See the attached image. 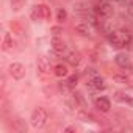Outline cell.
<instances>
[{"mask_svg":"<svg viewBox=\"0 0 133 133\" xmlns=\"http://www.w3.org/2000/svg\"><path fill=\"white\" fill-rule=\"evenodd\" d=\"M108 41L111 44V47L114 49H122L125 45H128L131 42V33L125 28H117V30H111V33L108 35Z\"/></svg>","mask_w":133,"mask_h":133,"instance_id":"6da1fadb","label":"cell"},{"mask_svg":"<svg viewBox=\"0 0 133 133\" xmlns=\"http://www.w3.org/2000/svg\"><path fill=\"white\" fill-rule=\"evenodd\" d=\"M47 121H49V111H47L45 108L38 107V108L33 110V113H31V116H30V124H31L35 128H42V127H45Z\"/></svg>","mask_w":133,"mask_h":133,"instance_id":"7a4b0ae2","label":"cell"},{"mask_svg":"<svg viewBox=\"0 0 133 133\" xmlns=\"http://www.w3.org/2000/svg\"><path fill=\"white\" fill-rule=\"evenodd\" d=\"M94 13H96V17H97V19H110V17L114 14V8H113L111 3L102 2V3H99V5L94 8Z\"/></svg>","mask_w":133,"mask_h":133,"instance_id":"3957f363","label":"cell"},{"mask_svg":"<svg viewBox=\"0 0 133 133\" xmlns=\"http://www.w3.org/2000/svg\"><path fill=\"white\" fill-rule=\"evenodd\" d=\"M86 83H88V86H89L92 91H97V92L107 89V83H105L103 77H100L99 74H96V75H92V77H88V82H86Z\"/></svg>","mask_w":133,"mask_h":133,"instance_id":"277c9868","label":"cell"},{"mask_svg":"<svg viewBox=\"0 0 133 133\" xmlns=\"http://www.w3.org/2000/svg\"><path fill=\"white\" fill-rule=\"evenodd\" d=\"M33 17L36 19H41V21H50V17H52V11H50V8L47 6V5H44V3H41V5H36L35 6V11H33Z\"/></svg>","mask_w":133,"mask_h":133,"instance_id":"5b68a950","label":"cell"},{"mask_svg":"<svg viewBox=\"0 0 133 133\" xmlns=\"http://www.w3.org/2000/svg\"><path fill=\"white\" fill-rule=\"evenodd\" d=\"M8 72L14 80H22L25 77V66L21 63H11L8 68Z\"/></svg>","mask_w":133,"mask_h":133,"instance_id":"8992f818","label":"cell"},{"mask_svg":"<svg viewBox=\"0 0 133 133\" xmlns=\"http://www.w3.org/2000/svg\"><path fill=\"white\" fill-rule=\"evenodd\" d=\"M114 61H116V64L119 66V68H122L125 71L127 69H133V58H130V55H127V53H117Z\"/></svg>","mask_w":133,"mask_h":133,"instance_id":"52a82bcc","label":"cell"},{"mask_svg":"<svg viewBox=\"0 0 133 133\" xmlns=\"http://www.w3.org/2000/svg\"><path fill=\"white\" fill-rule=\"evenodd\" d=\"M74 28H75V31L80 36H85V38H91L92 36V27L88 22H77L74 25Z\"/></svg>","mask_w":133,"mask_h":133,"instance_id":"ba28073f","label":"cell"},{"mask_svg":"<svg viewBox=\"0 0 133 133\" xmlns=\"http://www.w3.org/2000/svg\"><path fill=\"white\" fill-rule=\"evenodd\" d=\"M66 61H68V64H71L72 68H78V66L82 64V61H83V58H82L80 52L72 50V52H69L68 55H66Z\"/></svg>","mask_w":133,"mask_h":133,"instance_id":"9c48e42d","label":"cell"},{"mask_svg":"<svg viewBox=\"0 0 133 133\" xmlns=\"http://www.w3.org/2000/svg\"><path fill=\"white\" fill-rule=\"evenodd\" d=\"M94 105H96V108H97L99 111H102V113H108V111L111 110V102H110L108 97H97V99L94 100Z\"/></svg>","mask_w":133,"mask_h":133,"instance_id":"30bf717a","label":"cell"},{"mask_svg":"<svg viewBox=\"0 0 133 133\" xmlns=\"http://www.w3.org/2000/svg\"><path fill=\"white\" fill-rule=\"evenodd\" d=\"M50 44H52V49H53L56 53H63V52L66 50V42H64L63 38H59V36H53Z\"/></svg>","mask_w":133,"mask_h":133,"instance_id":"8fae6325","label":"cell"},{"mask_svg":"<svg viewBox=\"0 0 133 133\" xmlns=\"http://www.w3.org/2000/svg\"><path fill=\"white\" fill-rule=\"evenodd\" d=\"M114 100L119 102V103H125V105H133V99L127 94V92H122V91H117L114 92Z\"/></svg>","mask_w":133,"mask_h":133,"instance_id":"7c38bea8","label":"cell"},{"mask_svg":"<svg viewBox=\"0 0 133 133\" xmlns=\"http://www.w3.org/2000/svg\"><path fill=\"white\" fill-rule=\"evenodd\" d=\"M53 74L56 77H68L69 75V69H68V64H64V63H58L55 64V68H53Z\"/></svg>","mask_w":133,"mask_h":133,"instance_id":"4fadbf2b","label":"cell"},{"mask_svg":"<svg viewBox=\"0 0 133 133\" xmlns=\"http://www.w3.org/2000/svg\"><path fill=\"white\" fill-rule=\"evenodd\" d=\"M49 69H50V64H49L47 58L45 56H39L38 58V72L41 75H45L49 72Z\"/></svg>","mask_w":133,"mask_h":133,"instance_id":"5bb4252c","label":"cell"},{"mask_svg":"<svg viewBox=\"0 0 133 133\" xmlns=\"http://www.w3.org/2000/svg\"><path fill=\"white\" fill-rule=\"evenodd\" d=\"M14 45H16V42H14L13 36H11L10 33H5V36H3V42H2V49H3L5 52H10V50L14 49Z\"/></svg>","mask_w":133,"mask_h":133,"instance_id":"9a60e30c","label":"cell"},{"mask_svg":"<svg viewBox=\"0 0 133 133\" xmlns=\"http://www.w3.org/2000/svg\"><path fill=\"white\" fill-rule=\"evenodd\" d=\"M113 80H114L116 83H119V85H124V86H131V85H133L131 78H130L128 75H125V74H114V75H113Z\"/></svg>","mask_w":133,"mask_h":133,"instance_id":"2e32d148","label":"cell"},{"mask_svg":"<svg viewBox=\"0 0 133 133\" xmlns=\"http://www.w3.org/2000/svg\"><path fill=\"white\" fill-rule=\"evenodd\" d=\"M10 3H11V10L13 11H21L25 5V0H10Z\"/></svg>","mask_w":133,"mask_h":133,"instance_id":"e0dca14e","label":"cell"},{"mask_svg":"<svg viewBox=\"0 0 133 133\" xmlns=\"http://www.w3.org/2000/svg\"><path fill=\"white\" fill-rule=\"evenodd\" d=\"M13 124H14V125H13L14 131H19V133H22V131H27V125L22 122V119H16Z\"/></svg>","mask_w":133,"mask_h":133,"instance_id":"ac0fdd59","label":"cell"},{"mask_svg":"<svg viewBox=\"0 0 133 133\" xmlns=\"http://www.w3.org/2000/svg\"><path fill=\"white\" fill-rule=\"evenodd\" d=\"M77 82H78V75L77 74H72L68 77V80H66V85L69 86V89H74L77 86Z\"/></svg>","mask_w":133,"mask_h":133,"instance_id":"d6986e66","label":"cell"},{"mask_svg":"<svg viewBox=\"0 0 133 133\" xmlns=\"http://www.w3.org/2000/svg\"><path fill=\"white\" fill-rule=\"evenodd\" d=\"M56 21H58L59 24H63V22L68 21V11H66L64 8H59V10L56 11Z\"/></svg>","mask_w":133,"mask_h":133,"instance_id":"ffe728a7","label":"cell"},{"mask_svg":"<svg viewBox=\"0 0 133 133\" xmlns=\"http://www.w3.org/2000/svg\"><path fill=\"white\" fill-rule=\"evenodd\" d=\"M10 25H11V30H13L14 33H17V35H22V25H21L19 22L13 21V22H11Z\"/></svg>","mask_w":133,"mask_h":133,"instance_id":"44dd1931","label":"cell"},{"mask_svg":"<svg viewBox=\"0 0 133 133\" xmlns=\"http://www.w3.org/2000/svg\"><path fill=\"white\" fill-rule=\"evenodd\" d=\"M64 131H77V128H75V127H68Z\"/></svg>","mask_w":133,"mask_h":133,"instance_id":"7402d4cb","label":"cell"},{"mask_svg":"<svg viewBox=\"0 0 133 133\" xmlns=\"http://www.w3.org/2000/svg\"><path fill=\"white\" fill-rule=\"evenodd\" d=\"M59 31H61V30H59V28H58V27H55V28H53V33H55V36H56V35H58V33H59Z\"/></svg>","mask_w":133,"mask_h":133,"instance_id":"603a6c76","label":"cell"},{"mask_svg":"<svg viewBox=\"0 0 133 133\" xmlns=\"http://www.w3.org/2000/svg\"><path fill=\"white\" fill-rule=\"evenodd\" d=\"M128 13L133 14V5H128Z\"/></svg>","mask_w":133,"mask_h":133,"instance_id":"cb8c5ba5","label":"cell"},{"mask_svg":"<svg viewBox=\"0 0 133 133\" xmlns=\"http://www.w3.org/2000/svg\"><path fill=\"white\" fill-rule=\"evenodd\" d=\"M127 3L128 5H133V0H127Z\"/></svg>","mask_w":133,"mask_h":133,"instance_id":"d4e9b609","label":"cell"}]
</instances>
